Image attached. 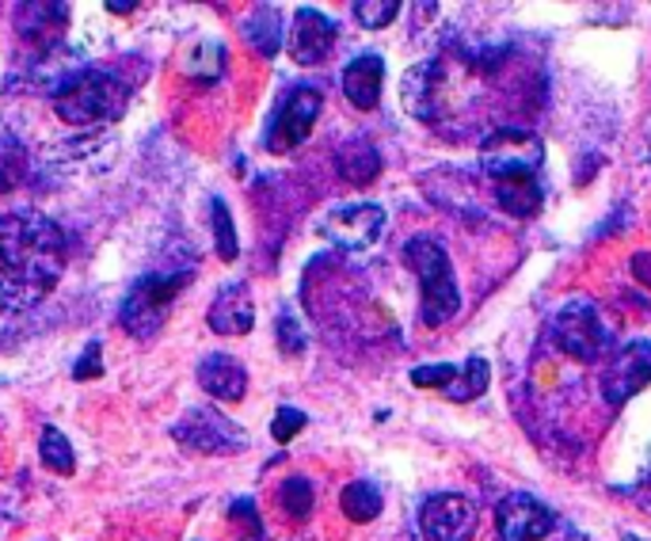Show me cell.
<instances>
[{
	"instance_id": "obj_18",
	"label": "cell",
	"mask_w": 651,
	"mask_h": 541,
	"mask_svg": "<svg viewBox=\"0 0 651 541\" xmlns=\"http://www.w3.org/2000/svg\"><path fill=\"white\" fill-rule=\"evenodd\" d=\"M336 165H339V176H343L347 183H354V188H366V183H374L377 172H382V157H377L374 142L362 134L347 137V142L339 145Z\"/></svg>"
},
{
	"instance_id": "obj_34",
	"label": "cell",
	"mask_w": 651,
	"mask_h": 541,
	"mask_svg": "<svg viewBox=\"0 0 651 541\" xmlns=\"http://www.w3.org/2000/svg\"><path fill=\"white\" fill-rule=\"evenodd\" d=\"M632 275H637L640 286L651 290V252H637V256H632Z\"/></svg>"
},
{
	"instance_id": "obj_25",
	"label": "cell",
	"mask_w": 651,
	"mask_h": 541,
	"mask_svg": "<svg viewBox=\"0 0 651 541\" xmlns=\"http://www.w3.org/2000/svg\"><path fill=\"white\" fill-rule=\"evenodd\" d=\"M183 69H188V73L195 76V81L214 84L217 76H221V69H225V50H221V43H198L195 50L188 53Z\"/></svg>"
},
{
	"instance_id": "obj_4",
	"label": "cell",
	"mask_w": 651,
	"mask_h": 541,
	"mask_svg": "<svg viewBox=\"0 0 651 541\" xmlns=\"http://www.w3.org/2000/svg\"><path fill=\"white\" fill-rule=\"evenodd\" d=\"M191 282V275H142L134 286L126 290L119 305V321L122 328L130 332L134 339H149L160 332V324L168 321V309L172 301L183 293V286Z\"/></svg>"
},
{
	"instance_id": "obj_27",
	"label": "cell",
	"mask_w": 651,
	"mask_h": 541,
	"mask_svg": "<svg viewBox=\"0 0 651 541\" xmlns=\"http://www.w3.org/2000/svg\"><path fill=\"white\" fill-rule=\"evenodd\" d=\"M351 12L366 31H382L400 15V0H354Z\"/></svg>"
},
{
	"instance_id": "obj_31",
	"label": "cell",
	"mask_w": 651,
	"mask_h": 541,
	"mask_svg": "<svg viewBox=\"0 0 651 541\" xmlns=\"http://www.w3.org/2000/svg\"><path fill=\"white\" fill-rule=\"evenodd\" d=\"M278 344H282V351H290V354L305 351V332H301V324L293 321V313L278 316Z\"/></svg>"
},
{
	"instance_id": "obj_12",
	"label": "cell",
	"mask_w": 651,
	"mask_h": 541,
	"mask_svg": "<svg viewBox=\"0 0 651 541\" xmlns=\"http://www.w3.org/2000/svg\"><path fill=\"white\" fill-rule=\"evenodd\" d=\"M651 382V339H637V344L622 347L610 359L606 374H602V397L606 405L622 408L625 400H632L640 389Z\"/></svg>"
},
{
	"instance_id": "obj_30",
	"label": "cell",
	"mask_w": 651,
	"mask_h": 541,
	"mask_svg": "<svg viewBox=\"0 0 651 541\" xmlns=\"http://www.w3.org/2000/svg\"><path fill=\"white\" fill-rule=\"evenodd\" d=\"M305 423L309 416L301 412V408H278V416L270 420V438H275V443H290Z\"/></svg>"
},
{
	"instance_id": "obj_14",
	"label": "cell",
	"mask_w": 651,
	"mask_h": 541,
	"mask_svg": "<svg viewBox=\"0 0 651 541\" xmlns=\"http://www.w3.org/2000/svg\"><path fill=\"white\" fill-rule=\"evenodd\" d=\"M206 324H210V332H217V336H248L255 324V301L248 293V286L240 282L225 286L214 298L210 313H206Z\"/></svg>"
},
{
	"instance_id": "obj_6",
	"label": "cell",
	"mask_w": 651,
	"mask_h": 541,
	"mask_svg": "<svg viewBox=\"0 0 651 541\" xmlns=\"http://www.w3.org/2000/svg\"><path fill=\"white\" fill-rule=\"evenodd\" d=\"M321 107H324V96L313 88V84L290 88L282 99H278L275 115H270L263 145H267L270 153H293L309 134H313L316 119H321Z\"/></svg>"
},
{
	"instance_id": "obj_24",
	"label": "cell",
	"mask_w": 651,
	"mask_h": 541,
	"mask_svg": "<svg viewBox=\"0 0 651 541\" xmlns=\"http://www.w3.org/2000/svg\"><path fill=\"white\" fill-rule=\"evenodd\" d=\"M38 454H43V466L53 469V473H61V477H69L76 469L73 446H69V438L61 435L58 428H43V438H38Z\"/></svg>"
},
{
	"instance_id": "obj_2",
	"label": "cell",
	"mask_w": 651,
	"mask_h": 541,
	"mask_svg": "<svg viewBox=\"0 0 651 541\" xmlns=\"http://www.w3.org/2000/svg\"><path fill=\"white\" fill-rule=\"evenodd\" d=\"M53 111L58 119L73 122V127H96V122H111L126 111V84L107 69L84 65L69 84L53 92Z\"/></svg>"
},
{
	"instance_id": "obj_10",
	"label": "cell",
	"mask_w": 651,
	"mask_h": 541,
	"mask_svg": "<svg viewBox=\"0 0 651 541\" xmlns=\"http://www.w3.org/2000/svg\"><path fill=\"white\" fill-rule=\"evenodd\" d=\"M556 527V515L530 492H510L495 507V534L499 541H541Z\"/></svg>"
},
{
	"instance_id": "obj_23",
	"label": "cell",
	"mask_w": 651,
	"mask_h": 541,
	"mask_svg": "<svg viewBox=\"0 0 651 541\" xmlns=\"http://www.w3.org/2000/svg\"><path fill=\"white\" fill-rule=\"evenodd\" d=\"M487 382H492V370H487V362L480 359V354H472V359L457 370V377H454V385L446 389V397L457 400V405H465V400H477V397H484Z\"/></svg>"
},
{
	"instance_id": "obj_9",
	"label": "cell",
	"mask_w": 651,
	"mask_h": 541,
	"mask_svg": "<svg viewBox=\"0 0 651 541\" xmlns=\"http://www.w3.org/2000/svg\"><path fill=\"white\" fill-rule=\"evenodd\" d=\"M172 435L198 454H240L248 446L244 431H240L229 416L214 412V408H191L172 428Z\"/></svg>"
},
{
	"instance_id": "obj_16",
	"label": "cell",
	"mask_w": 651,
	"mask_h": 541,
	"mask_svg": "<svg viewBox=\"0 0 651 541\" xmlns=\"http://www.w3.org/2000/svg\"><path fill=\"white\" fill-rule=\"evenodd\" d=\"M385 84V61L382 53H359L354 61H347L343 69V96L351 99L359 111H374L382 99Z\"/></svg>"
},
{
	"instance_id": "obj_19",
	"label": "cell",
	"mask_w": 651,
	"mask_h": 541,
	"mask_svg": "<svg viewBox=\"0 0 651 541\" xmlns=\"http://www.w3.org/2000/svg\"><path fill=\"white\" fill-rule=\"evenodd\" d=\"M434 84H438V61H420L405 73L400 81V96H405V111L415 119H431L434 107Z\"/></svg>"
},
{
	"instance_id": "obj_22",
	"label": "cell",
	"mask_w": 651,
	"mask_h": 541,
	"mask_svg": "<svg viewBox=\"0 0 651 541\" xmlns=\"http://www.w3.org/2000/svg\"><path fill=\"white\" fill-rule=\"evenodd\" d=\"M339 507L351 522H374L382 515V492L370 481H354L339 492Z\"/></svg>"
},
{
	"instance_id": "obj_7",
	"label": "cell",
	"mask_w": 651,
	"mask_h": 541,
	"mask_svg": "<svg viewBox=\"0 0 651 541\" xmlns=\"http://www.w3.org/2000/svg\"><path fill=\"white\" fill-rule=\"evenodd\" d=\"M553 336H556V344L579 362L602 359V351L610 347V332L591 301H568V305L556 313Z\"/></svg>"
},
{
	"instance_id": "obj_21",
	"label": "cell",
	"mask_w": 651,
	"mask_h": 541,
	"mask_svg": "<svg viewBox=\"0 0 651 541\" xmlns=\"http://www.w3.org/2000/svg\"><path fill=\"white\" fill-rule=\"evenodd\" d=\"M244 38L263 58H275L278 46H282V15H278V8H255L244 20Z\"/></svg>"
},
{
	"instance_id": "obj_13",
	"label": "cell",
	"mask_w": 651,
	"mask_h": 541,
	"mask_svg": "<svg viewBox=\"0 0 651 541\" xmlns=\"http://www.w3.org/2000/svg\"><path fill=\"white\" fill-rule=\"evenodd\" d=\"M336 43V23L316 8H298L290 27V58L298 65H321Z\"/></svg>"
},
{
	"instance_id": "obj_11",
	"label": "cell",
	"mask_w": 651,
	"mask_h": 541,
	"mask_svg": "<svg viewBox=\"0 0 651 541\" xmlns=\"http://www.w3.org/2000/svg\"><path fill=\"white\" fill-rule=\"evenodd\" d=\"M420 527L427 541H472L477 534V507L461 492H438L420 507Z\"/></svg>"
},
{
	"instance_id": "obj_3",
	"label": "cell",
	"mask_w": 651,
	"mask_h": 541,
	"mask_svg": "<svg viewBox=\"0 0 651 541\" xmlns=\"http://www.w3.org/2000/svg\"><path fill=\"white\" fill-rule=\"evenodd\" d=\"M405 264L420 278V316L427 328H438L461 309V290H457L449 252L434 237H412L405 244Z\"/></svg>"
},
{
	"instance_id": "obj_8",
	"label": "cell",
	"mask_w": 651,
	"mask_h": 541,
	"mask_svg": "<svg viewBox=\"0 0 651 541\" xmlns=\"http://www.w3.org/2000/svg\"><path fill=\"white\" fill-rule=\"evenodd\" d=\"M321 233L343 252H366L382 241L385 233V211L374 203H347L324 214Z\"/></svg>"
},
{
	"instance_id": "obj_20",
	"label": "cell",
	"mask_w": 651,
	"mask_h": 541,
	"mask_svg": "<svg viewBox=\"0 0 651 541\" xmlns=\"http://www.w3.org/2000/svg\"><path fill=\"white\" fill-rule=\"evenodd\" d=\"M541 199H545V191H541L538 176L495 183V203H499V211H507L510 218H533V214L541 211Z\"/></svg>"
},
{
	"instance_id": "obj_17",
	"label": "cell",
	"mask_w": 651,
	"mask_h": 541,
	"mask_svg": "<svg viewBox=\"0 0 651 541\" xmlns=\"http://www.w3.org/2000/svg\"><path fill=\"white\" fill-rule=\"evenodd\" d=\"M69 23V8L65 4H20L15 8V27L27 43H38L46 50L58 46L61 27Z\"/></svg>"
},
{
	"instance_id": "obj_15",
	"label": "cell",
	"mask_w": 651,
	"mask_h": 541,
	"mask_svg": "<svg viewBox=\"0 0 651 541\" xmlns=\"http://www.w3.org/2000/svg\"><path fill=\"white\" fill-rule=\"evenodd\" d=\"M195 377L214 400H225V405H237L248 393V370L240 366L232 354H206V359L198 362Z\"/></svg>"
},
{
	"instance_id": "obj_5",
	"label": "cell",
	"mask_w": 651,
	"mask_h": 541,
	"mask_svg": "<svg viewBox=\"0 0 651 541\" xmlns=\"http://www.w3.org/2000/svg\"><path fill=\"white\" fill-rule=\"evenodd\" d=\"M541 160H545V145H541V137L530 134V130H515V127L495 130V134H487L484 145H480V165H484V172L492 176L495 183L538 176Z\"/></svg>"
},
{
	"instance_id": "obj_28",
	"label": "cell",
	"mask_w": 651,
	"mask_h": 541,
	"mask_svg": "<svg viewBox=\"0 0 651 541\" xmlns=\"http://www.w3.org/2000/svg\"><path fill=\"white\" fill-rule=\"evenodd\" d=\"M210 214H214L217 256H221L225 264H232V260H237V252H240V244H237V229H232V214H229V206H225V199H214Z\"/></svg>"
},
{
	"instance_id": "obj_29",
	"label": "cell",
	"mask_w": 651,
	"mask_h": 541,
	"mask_svg": "<svg viewBox=\"0 0 651 541\" xmlns=\"http://www.w3.org/2000/svg\"><path fill=\"white\" fill-rule=\"evenodd\" d=\"M457 370H461V366H449V362H438V366H415L412 370V385H420V389H442V393H446L449 385H454Z\"/></svg>"
},
{
	"instance_id": "obj_26",
	"label": "cell",
	"mask_w": 651,
	"mask_h": 541,
	"mask_svg": "<svg viewBox=\"0 0 651 541\" xmlns=\"http://www.w3.org/2000/svg\"><path fill=\"white\" fill-rule=\"evenodd\" d=\"M278 504H282V512L290 515V519H309L313 515V484L305 481V477H290V481L278 489Z\"/></svg>"
},
{
	"instance_id": "obj_1",
	"label": "cell",
	"mask_w": 651,
	"mask_h": 541,
	"mask_svg": "<svg viewBox=\"0 0 651 541\" xmlns=\"http://www.w3.org/2000/svg\"><path fill=\"white\" fill-rule=\"evenodd\" d=\"M69 244L53 218L15 211L0 218V313H23L58 286Z\"/></svg>"
},
{
	"instance_id": "obj_33",
	"label": "cell",
	"mask_w": 651,
	"mask_h": 541,
	"mask_svg": "<svg viewBox=\"0 0 651 541\" xmlns=\"http://www.w3.org/2000/svg\"><path fill=\"white\" fill-rule=\"evenodd\" d=\"M229 515H232V519H237V522H244V527L252 530L255 538L263 534V522H260V515H255V504H252V500H237Z\"/></svg>"
},
{
	"instance_id": "obj_32",
	"label": "cell",
	"mask_w": 651,
	"mask_h": 541,
	"mask_svg": "<svg viewBox=\"0 0 651 541\" xmlns=\"http://www.w3.org/2000/svg\"><path fill=\"white\" fill-rule=\"evenodd\" d=\"M99 374H104V354H99V339H92L81 359L73 362V377L76 382H88V377H99Z\"/></svg>"
},
{
	"instance_id": "obj_35",
	"label": "cell",
	"mask_w": 651,
	"mask_h": 541,
	"mask_svg": "<svg viewBox=\"0 0 651 541\" xmlns=\"http://www.w3.org/2000/svg\"><path fill=\"white\" fill-rule=\"evenodd\" d=\"M137 8H142L137 0H122V4L119 0H107V12H137Z\"/></svg>"
}]
</instances>
